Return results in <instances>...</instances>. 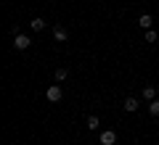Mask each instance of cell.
Returning <instances> with one entry per match:
<instances>
[{
  "label": "cell",
  "instance_id": "10",
  "mask_svg": "<svg viewBox=\"0 0 159 145\" xmlns=\"http://www.w3.org/2000/svg\"><path fill=\"white\" fill-rule=\"evenodd\" d=\"M148 113H151V116H159V100H157V98L148 103Z\"/></svg>",
  "mask_w": 159,
  "mask_h": 145
},
{
  "label": "cell",
  "instance_id": "6",
  "mask_svg": "<svg viewBox=\"0 0 159 145\" xmlns=\"http://www.w3.org/2000/svg\"><path fill=\"white\" fill-rule=\"evenodd\" d=\"M151 24H154V19L148 16V13H143V16L138 19V27H141V29H151Z\"/></svg>",
  "mask_w": 159,
  "mask_h": 145
},
{
  "label": "cell",
  "instance_id": "3",
  "mask_svg": "<svg viewBox=\"0 0 159 145\" xmlns=\"http://www.w3.org/2000/svg\"><path fill=\"white\" fill-rule=\"evenodd\" d=\"M117 143V132L114 129H103L101 132V145H114Z\"/></svg>",
  "mask_w": 159,
  "mask_h": 145
},
{
  "label": "cell",
  "instance_id": "8",
  "mask_svg": "<svg viewBox=\"0 0 159 145\" xmlns=\"http://www.w3.org/2000/svg\"><path fill=\"white\" fill-rule=\"evenodd\" d=\"M157 92H159L157 87H143V100H148V103H151L154 98H157Z\"/></svg>",
  "mask_w": 159,
  "mask_h": 145
},
{
  "label": "cell",
  "instance_id": "11",
  "mask_svg": "<svg viewBox=\"0 0 159 145\" xmlns=\"http://www.w3.org/2000/svg\"><path fill=\"white\" fill-rule=\"evenodd\" d=\"M66 77H69V71H66L64 66H61V69H56V82H64Z\"/></svg>",
  "mask_w": 159,
  "mask_h": 145
},
{
  "label": "cell",
  "instance_id": "9",
  "mask_svg": "<svg viewBox=\"0 0 159 145\" xmlns=\"http://www.w3.org/2000/svg\"><path fill=\"white\" fill-rule=\"evenodd\" d=\"M29 27H32L34 32H43V29H45V21H43V19L37 16V19H32V21H29Z\"/></svg>",
  "mask_w": 159,
  "mask_h": 145
},
{
  "label": "cell",
  "instance_id": "1",
  "mask_svg": "<svg viewBox=\"0 0 159 145\" xmlns=\"http://www.w3.org/2000/svg\"><path fill=\"white\" fill-rule=\"evenodd\" d=\"M45 98H48V100H51V103H58V100H61V98H64V90H61V84H51V87H48V92H45Z\"/></svg>",
  "mask_w": 159,
  "mask_h": 145
},
{
  "label": "cell",
  "instance_id": "4",
  "mask_svg": "<svg viewBox=\"0 0 159 145\" xmlns=\"http://www.w3.org/2000/svg\"><path fill=\"white\" fill-rule=\"evenodd\" d=\"M122 108H125V111H138V108H141V103H138V98H125V100H122Z\"/></svg>",
  "mask_w": 159,
  "mask_h": 145
},
{
  "label": "cell",
  "instance_id": "2",
  "mask_svg": "<svg viewBox=\"0 0 159 145\" xmlns=\"http://www.w3.org/2000/svg\"><path fill=\"white\" fill-rule=\"evenodd\" d=\"M29 45H32V40H29L27 34H16V37H13V48H16V50H27Z\"/></svg>",
  "mask_w": 159,
  "mask_h": 145
},
{
  "label": "cell",
  "instance_id": "12",
  "mask_svg": "<svg viewBox=\"0 0 159 145\" xmlns=\"http://www.w3.org/2000/svg\"><path fill=\"white\" fill-rule=\"evenodd\" d=\"M157 37L159 34L154 32V29H146V42H157Z\"/></svg>",
  "mask_w": 159,
  "mask_h": 145
},
{
  "label": "cell",
  "instance_id": "13",
  "mask_svg": "<svg viewBox=\"0 0 159 145\" xmlns=\"http://www.w3.org/2000/svg\"><path fill=\"white\" fill-rule=\"evenodd\" d=\"M157 90H159V84H157Z\"/></svg>",
  "mask_w": 159,
  "mask_h": 145
},
{
  "label": "cell",
  "instance_id": "5",
  "mask_svg": "<svg viewBox=\"0 0 159 145\" xmlns=\"http://www.w3.org/2000/svg\"><path fill=\"white\" fill-rule=\"evenodd\" d=\"M53 37H56V42H66V40H69V32L56 24V27H53Z\"/></svg>",
  "mask_w": 159,
  "mask_h": 145
},
{
  "label": "cell",
  "instance_id": "7",
  "mask_svg": "<svg viewBox=\"0 0 159 145\" xmlns=\"http://www.w3.org/2000/svg\"><path fill=\"white\" fill-rule=\"evenodd\" d=\"M85 127L90 129V132H96V129L101 127V119H98V116H88V122H85Z\"/></svg>",
  "mask_w": 159,
  "mask_h": 145
}]
</instances>
